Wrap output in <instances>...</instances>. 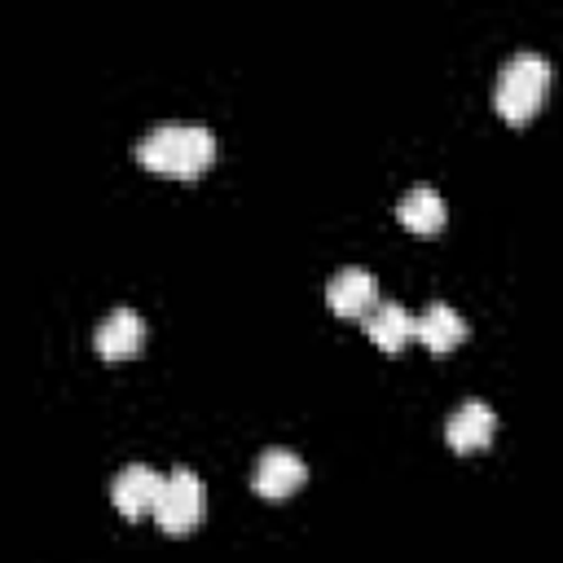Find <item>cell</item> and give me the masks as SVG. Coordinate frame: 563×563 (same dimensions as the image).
Wrapping results in <instances>:
<instances>
[{
	"label": "cell",
	"mask_w": 563,
	"mask_h": 563,
	"mask_svg": "<svg viewBox=\"0 0 563 563\" xmlns=\"http://www.w3.org/2000/svg\"><path fill=\"white\" fill-rule=\"evenodd\" d=\"M136 158H141V167H150L158 176L194 180V176H202L211 167L216 136L202 123H158L154 132H145L136 141Z\"/></svg>",
	"instance_id": "1"
},
{
	"label": "cell",
	"mask_w": 563,
	"mask_h": 563,
	"mask_svg": "<svg viewBox=\"0 0 563 563\" xmlns=\"http://www.w3.org/2000/svg\"><path fill=\"white\" fill-rule=\"evenodd\" d=\"M550 92V62L541 53H515L493 88V106L506 123H528Z\"/></svg>",
	"instance_id": "2"
},
{
	"label": "cell",
	"mask_w": 563,
	"mask_h": 563,
	"mask_svg": "<svg viewBox=\"0 0 563 563\" xmlns=\"http://www.w3.org/2000/svg\"><path fill=\"white\" fill-rule=\"evenodd\" d=\"M207 510V493H202V479L189 471V466H176L167 479H163V493L154 501V519L163 532H189L198 528Z\"/></svg>",
	"instance_id": "3"
},
{
	"label": "cell",
	"mask_w": 563,
	"mask_h": 563,
	"mask_svg": "<svg viewBox=\"0 0 563 563\" xmlns=\"http://www.w3.org/2000/svg\"><path fill=\"white\" fill-rule=\"evenodd\" d=\"M163 479H167V475H158V471L145 466V462L123 466V471L114 475V484H110V501H114V510L128 515V519L154 515V501H158V493H163Z\"/></svg>",
	"instance_id": "4"
},
{
	"label": "cell",
	"mask_w": 563,
	"mask_h": 563,
	"mask_svg": "<svg viewBox=\"0 0 563 563\" xmlns=\"http://www.w3.org/2000/svg\"><path fill=\"white\" fill-rule=\"evenodd\" d=\"M325 303H330V312H339V317H356V321H365L374 308H378V282H374V273L369 268H339L334 277H330V286H325Z\"/></svg>",
	"instance_id": "5"
},
{
	"label": "cell",
	"mask_w": 563,
	"mask_h": 563,
	"mask_svg": "<svg viewBox=\"0 0 563 563\" xmlns=\"http://www.w3.org/2000/svg\"><path fill=\"white\" fill-rule=\"evenodd\" d=\"M303 479H308V466H303V457L290 453V449H264L260 462H255V471H251V488H255L260 497H268V501L290 497Z\"/></svg>",
	"instance_id": "6"
},
{
	"label": "cell",
	"mask_w": 563,
	"mask_h": 563,
	"mask_svg": "<svg viewBox=\"0 0 563 563\" xmlns=\"http://www.w3.org/2000/svg\"><path fill=\"white\" fill-rule=\"evenodd\" d=\"M141 343H145V321L132 308H114L97 325V356L101 361H128L141 352Z\"/></svg>",
	"instance_id": "7"
},
{
	"label": "cell",
	"mask_w": 563,
	"mask_h": 563,
	"mask_svg": "<svg viewBox=\"0 0 563 563\" xmlns=\"http://www.w3.org/2000/svg\"><path fill=\"white\" fill-rule=\"evenodd\" d=\"M493 431H497V418H493V409H488L484 400H462V405L449 413V422H444V440H449L457 453L484 449V444L493 440Z\"/></svg>",
	"instance_id": "8"
},
{
	"label": "cell",
	"mask_w": 563,
	"mask_h": 563,
	"mask_svg": "<svg viewBox=\"0 0 563 563\" xmlns=\"http://www.w3.org/2000/svg\"><path fill=\"white\" fill-rule=\"evenodd\" d=\"M413 339H418L427 352L444 356V352H453V347L466 339V317H462L457 308H449L444 299H435V303H427V308H422Z\"/></svg>",
	"instance_id": "9"
},
{
	"label": "cell",
	"mask_w": 563,
	"mask_h": 563,
	"mask_svg": "<svg viewBox=\"0 0 563 563\" xmlns=\"http://www.w3.org/2000/svg\"><path fill=\"white\" fill-rule=\"evenodd\" d=\"M413 330H418V317H409V308L396 303V299H378V308L365 317V334H369L387 356L400 352V347L413 339Z\"/></svg>",
	"instance_id": "10"
},
{
	"label": "cell",
	"mask_w": 563,
	"mask_h": 563,
	"mask_svg": "<svg viewBox=\"0 0 563 563\" xmlns=\"http://www.w3.org/2000/svg\"><path fill=\"white\" fill-rule=\"evenodd\" d=\"M396 220H400L409 233H422V238H427V233H440L444 220H449L440 189H431V185H413V189L396 202Z\"/></svg>",
	"instance_id": "11"
}]
</instances>
